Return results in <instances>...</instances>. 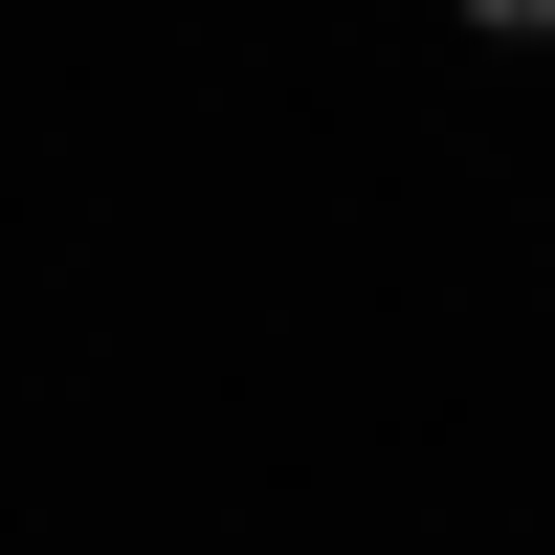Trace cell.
Masks as SVG:
<instances>
[]
</instances>
